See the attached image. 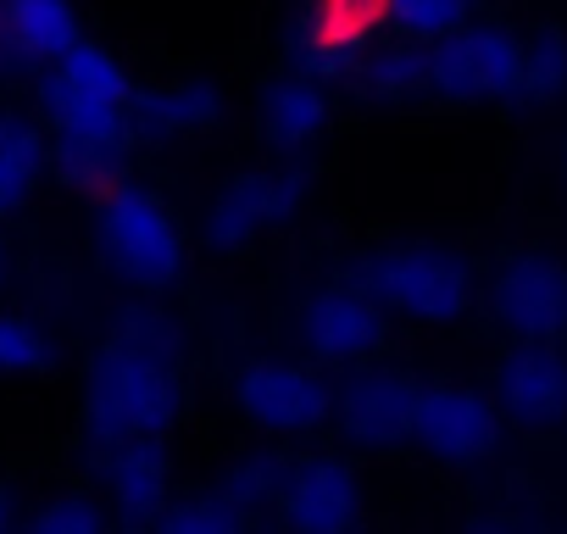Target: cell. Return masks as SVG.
<instances>
[{
    "label": "cell",
    "instance_id": "19",
    "mask_svg": "<svg viewBox=\"0 0 567 534\" xmlns=\"http://www.w3.org/2000/svg\"><path fill=\"white\" fill-rule=\"evenodd\" d=\"M478 0H395V23L412 34V40H445L456 34L467 18H473Z\"/></svg>",
    "mask_w": 567,
    "mask_h": 534
},
{
    "label": "cell",
    "instance_id": "1",
    "mask_svg": "<svg viewBox=\"0 0 567 534\" xmlns=\"http://www.w3.org/2000/svg\"><path fill=\"white\" fill-rule=\"evenodd\" d=\"M134 106L140 90L128 84L117 57L101 51L95 40L68 45L45 68V117L56 140V167L79 189L106 195L112 184H123V145L140 134Z\"/></svg>",
    "mask_w": 567,
    "mask_h": 534
},
{
    "label": "cell",
    "instance_id": "9",
    "mask_svg": "<svg viewBox=\"0 0 567 534\" xmlns=\"http://www.w3.org/2000/svg\"><path fill=\"white\" fill-rule=\"evenodd\" d=\"M239 407L272 434H307L329 418V390L301 362H256L239 379Z\"/></svg>",
    "mask_w": 567,
    "mask_h": 534
},
{
    "label": "cell",
    "instance_id": "15",
    "mask_svg": "<svg viewBox=\"0 0 567 534\" xmlns=\"http://www.w3.org/2000/svg\"><path fill=\"white\" fill-rule=\"evenodd\" d=\"M223 117V95L212 84H173V90H151L134 106V129L156 134V140H189L206 134Z\"/></svg>",
    "mask_w": 567,
    "mask_h": 534
},
{
    "label": "cell",
    "instance_id": "3",
    "mask_svg": "<svg viewBox=\"0 0 567 534\" xmlns=\"http://www.w3.org/2000/svg\"><path fill=\"white\" fill-rule=\"evenodd\" d=\"M523 62H528V40H517L506 29L462 23L456 34L423 45V95L512 101V95H523Z\"/></svg>",
    "mask_w": 567,
    "mask_h": 534
},
{
    "label": "cell",
    "instance_id": "8",
    "mask_svg": "<svg viewBox=\"0 0 567 534\" xmlns=\"http://www.w3.org/2000/svg\"><path fill=\"white\" fill-rule=\"evenodd\" d=\"M495 407L528 429L567 418V351L561 340H523L495 373Z\"/></svg>",
    "mask_w": 567,
    "mask_h": 534
},
{
    "label": "cell",
    "instance_id": "10",
    "mask_svg": "<svg viewBox=\"0 0 567 534\" xmlns=\"http://www.w3.org/2000/svg\"><path fill=\"white\" fill-rule=\"evenodd\" d=\"M301 340L323 362H368L384 346V301L373 290H323L301 312Z\"/></svg>",
    "mask_w": 567,
    "mask_h": 534
},
{
    "label": "cell",
    "instance_id": "14",
    "mask_svg": "<svg viewBox=\"0 0 567 534\" xmlns=\"http://www.w3.org/2000/svg\"><path fill=\"white\" fill-rule=\"evenodd\" d=\"M412 401H417V384H406L395 373H362L346 390L340 412H346V429L357 440H379L384 445V440H401L412 429Z\"/></svg>",
    "mask_w": 567,
    "mask_h": 534
},
{
    "label": "cell",
    "instance_id": "2",
    "mask_svg": "<svg viewBox=\"0 0 567 534\" xmlns=\"http://www.w3.org/2000/svg\"><path fill=\"white\" fill-rule=\"evenodd\" d=\"M84 407H90V423L106 445L112 440H156L178 412V379L167 368V351L151 335L128 329L95 362Z\"/></svg>",
    "mask_w": 567,
    "mask_h": 534
},
{
    "label": "cell",
    "instance_id": "18",
    "mask_svg": "<svg viewBox=\"0 0 567 534\" xmlns=\"http://www.w3.org/2000/svg\"><path fill=\"white\" fill-rule=\"evenodd\" d=\"M45 129L23 123V117H0V217L29 201V189L45 173Z\"/></svg>",
    "mask_w": 567,
    "mask_h": 534
},
{
    "label": "cell",
    "instance_id": "4",
    "mask_svg": "<svg viewBox=\"0 0 567 534\" xmlns=\"http://www.w3.org/2000/svg\"><path fill=\"white\" fill-rule=\"evenodd\" d=\"M368 290L417 324H456L473 307V267L440 245H395L368 261Z\"/></svg>",
    "mask_w": 567,
    "mask_h": 534
},
{
    "label": "cell",
    "instance_id": "21",
    "mask_svg": "<svg viewBox=\"0 0 567 534\" xmlns=\"http://www.w3.org/2000/svg\"><path fill=\"white\" fill-rule=\"evenodd\" d=\"M45 357H51V346L29 318H18V312L0 318V373H34V368H45Z\"/></svg>",
    "mask_w": 567,
    "mask_h": 534
},
{
    "label": "cell",
    "instance_id": "22",
    "mask_svg": "<svg viewBox=\"0 0 567 534\" xmlns=\"http://www.w3.org/2000/svg\"><path fill=\"white\" fill-rule=\"evenodd\" d=\"M90 523H101L95 506H51V512H40V528H90Z\"/></svg>",
    "mask_w": 567,
    "mask_h": 534
},
{
    "label": "cell",
    "instance_id": "7",
    "mask_svg": "<svg viewBox=\"0 0 567 534\" xmlns=\"http://www.w3.org/2000/svg\"><path fill=\"white\" fill-rule=\"evenodd\" d=\"M406 434L440 462H484L501 440V407L478 390L434 384V390H417Z\"/></svg>",
    "mask_w": 567,
    "mask_h": 534
},
{
    "label": "cell",
    "instance_id": "16",
    "mask_svg": "<svg viewBox=\"0 0 567 534\" xmlns=\"http://www.w3.org/2000/svg\"><path fill=\"white\" fill-rule=\"evenodd\" d=\"M323 117H329V101H323V84L312 73H296V79H278L267 95H261V129L272 145L296 151L307 140L323 134Z\"/></svg>",
    "mask_w": 567,
    "mask_h": 534
},
{
    "label": "cell",
    "instance_id": "6",
    "mask_svg": "<svg viewBox=\"0 0 567 534\" xmlns=\"http://www.w3.org/2000/svg\"><path fill=\"white\" fill-rule=\"evenodd\" d=\"M489 307L517 340H561L567 335V261L545 250L506 256L489 285Z\"/></svg>",
    "mask_w": 567,
    "mask_h": 534
},
{
    "label": "cell",
    "instance_id": "5",
    "mask_svg": "<svg viewBox=\"0 0 567 534\" xmlns=\"http://www.w3.org/2000/svg\"><path fill=\"white\" fill-rule=\"evenodd\" d=\"M101 245H106L117 274L145 285V290L173 285L178 267H184V239H178L173 212L128 178L101 195Z\"/></svg>",
    "mask_w": 567,
    "mask_h": 534
},
{
    "label": "cell",
    "instance_id": "17",
    "mask_svg": "<svg viewBox=\"0 0 567 534\" xmlns=\"http://www.w3.org/2000/svg\"><path fill=\"white\" fill-rule=\"evenodd\" d=\"M106 490L128 517H151L167 501V456L151 440H112L106 456Z\"/></svg>",
    "mask_w": 567,
    "mask_h": 534
},
{
    "label": "cell",
    "instance_id": "23",
    "mask_svg": "<svg viewBox=\"0 0 567 534\" xmlns=\"http://www.w3.org/2000/svg\"><path fill=\"white\" fill-rule=\"evenodd\" d=\"M0 523H7V495H0Z\"/></svg>",
    "mask_w": 567,
    "mask_h": 534
},
{
    "label": "cell",
    "instance_id": "12",
    "mask_svg": "<svg viewBox=\"0 0 567 534\" xmlns=\"http://www.w3.org/2000/svg\"><path fill=\"white\" fill-rule=\"evenodd\" d=\"M79 40L73 0H0V57L51 68Z\"/></svg>",
    "mask_w": 567,
    "mask_h": 534
},
{
    "label": "cell",
    "instance_id": "20",
    "mask_svg": "<svg viewBox=\"0 0 567 534\" xmlns=\"http://www.w3.org/2000/svg\"><path fill=\"white\" fill-rule=\"evenodd\" d=\"M523 95H528V101H556V95H567V40H561V34L528 40Z\"/></svg>",
    "mask_w": 567,
    "mask_h": 534
},
{
    "label": "cell",
    "instance_id": "11",
    "mask_svg": "<svg viewBox=\"0 0 567 534\" xmlns=\"http://www.w3.org/2000/svg\"><path fill=\"white\" fill-rule=\"evenodd\" d=\"M301 195H307V178H301L296 167L245 173V178H234V184L217 195V206H212V217H206V234H212V245H245L250 234H261V228H272V223L290 217V212L301 206Z\"/></svg>",
    "mask_w": 567,
    "mask_h": 534
},
{
    "label": "cell",
    "instance_id": "13",
    "mask_svg": "<svg viewBox=\"0 0 567 534\" xmlns=\"http://www.w3.org/2000/svg\"><path fill=\"white\" fill-rule=\"evenodd\" d=\"M278 495H284V506H290L296 528H346L357 517V479L340 462H329V456L301 462L290 479L278 484Z\"/></svg>",
    "mask_w": 567,
    "mask_h": 534
}]
</instances>
